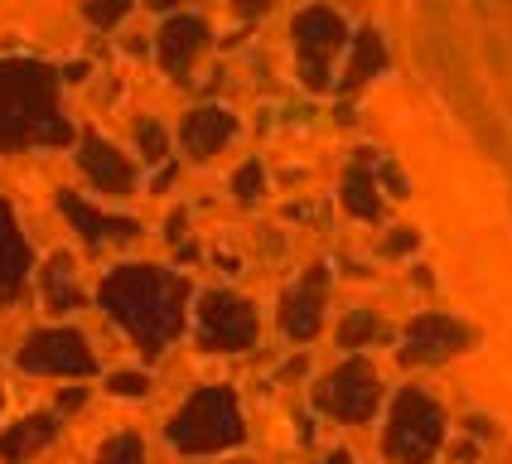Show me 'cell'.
Here are the masks:
<instances>
[{"instance_id": "277c9868", "label": "cell", "mask_w": 512, "mask_h": 464, "mask_svg": "<svg viewBox=\"0 0 512 464\" xmlns=\"http://www.w3.org/2000/svg\"><path fill=\"white\" fill-rule=\"evenodd\" d=\"M445 440V416L440 406L430 402L426 392L406 387L392 406V421H387V455L401 464H426Z\"/></svg>"}, {"instance_id": "6da1fadb", "label": "cell", "mask_w": 512, "mask_h": 464, "mask_svg": "<svg viewBox=\"0 0 512 464\" xmlns=\"http://www.w3.org/2000/svg\"><path fill=\"white\" fill-rule=\"evenodd\" d=\"M102 310L112 315L116 329L131 334V344L141 348L145 358H160L170 339H179L184 329V300H189V286L160 271V266H116L107 271V281L97 290Z\"/></svg>"}, {"instance_id": "ffe728a7", "label": "cell", "mask_w": 512, "mask_h": 464, "mask_svg": "<svg viewBox=\"0 0 512 464\" xmlns=\"http://www.w3.org/2000/svg\"><path fill=\"white\" fill-rule=\"evenodd\" d=\"M136 145H141L145 165H160V160H165V131H160V121L145 116L141 126H136Z\"/></svg>"}, {"instance_id": "4fadbf2b", "label": "cell", "mask_w": 512, "mask_h": 464, "mask_svg": "<svg viewBox=\"0 0 512 464\" xmlns=\"http://www.w3.org/2000/svg\"><path fill=\"white\" fill-rule=\"evenodd\" d=\"M54 440H58V421L49 416V411L20 416L15 426H5V431H0V460H5V464H25L29 455L49 450Z\"/></svg>"}, {"instance_id": "7a4b0ae2", "label": "cell", "mask_w": 512, "mask_h": 464, "mask_svg": "<svg viewBox=\"0 0 512 464\" xmlns=\"http://www.w3.org/2000/svg\"><path fill=\"white\" fill-rule=\"evenodd\" d=\"M63 73L39 58H0V155L10 150H58L73 141V121L58 107Z\"/></svg>"}, {"instance_id": "5b68a950", "label": "cell", "mask_w": 512, "mask_h": 464, "mask_svg": "<svg viewBox=\"0 0 512 464\" xmlns=\"http://www.w3.org/2000/svg\"><path fill=\"white\" fill-rule=\"evenodd\" d=\"M15 368L39 377H92L97 373V353L87 348V334L58 324V329H34L29 334L20 353H15Z\"/></svg>"}, {"instance_id": "52a82bcc", "label": "cell", "mask_w": 512, "mask_h": 464, "mask_svg": "<svg viewBox=\"0 0 512 464\" xmlns=\"http://www.w3.org/2000/svg\"><path fill=\"white\" fill-rule=\"evenodd\" d=\"M377 397H382L377 373H372L363 358L334 368V373L314 387V406L329 411V416H339V421H368L372 411H377Z\"/></svg>"}, {"instance_id": "2e32d148", "label": "cell", "mask_w": 512, "mask_h": 464, "mask_svg": "<svg viewBox=\"0 0 512 464\" xmlns=\"http://www.w3.org/2000/svg\"><path fill=\"white\" fill-rule=\"evenodd\" d=\"M203 49V25L199 20H170V25L160 29V63H165V73H184L189 68V58Z\"/></svg>"}, {"instance_id": "8992f818", "label": "cell", "mask_w": 512, "mask_h": 464, "mask_svg": "<svg viewBox=\"0 0 512 464\" xmlns=\"http://www.w3.org/2000/svg\"><path fill=\"white\" fill-rule=\"evenodd\" d=\"M199 344L208 353H237L256 344V310L242 295L208 290L199 300Z\"/></svg>"}, {"instance_id": "9c48e42d", "label": "cell", "mask_w": 512, "mask_h": 464, "mask_svg": "<svg viewBox=\"0 0 512 464\" xmlns=\"http://www.w3.org/2000/svg\"><path fill=\"white\" fill-rule=\"evenodd\" d=\"M78 170H83V179L97 194H131V189H136L131 155H121L112 141H102V136H92V131L78 141Z\"/></svg>"}, {"instance_id": "ac0fdd59", "label": "cell", "mask_w": 512, "mask_h": 464, "mask_svg": "<svg viewBox=\"0 0 512 464\" xmlns=\"http://www.w3.org/2000/svg\"><path fill=\"white\" fill-rule=\"evenodd\" d=\"M97 464H145V440L136 431L112 435V440L97 450Z\"/></svg>"}, {"instance_id": "7402d4cb", "label": "cell", "mask_w": 512, "mask_h": 464, "mask_svg": "<svg viewBox=\"0 0 512 464\" xmlns=\"http://www.w3.org/2000/svg\"><path fill=\"white\" fill-rule=\"evenodd\" d=\"M348 208H353L358 218H377V189H372L363 174L348 179Z\"/></svg>"}, {"instance_id": "f546056e", "label": "cell", "mask_w": 512, "mask_h": 464, "mask_svg": "<svg viewBox=\"0 0 512 464\" xmlns=\"http://www.w3.org/2000/svg\"><path fill=\"white\" fill-rule=\"evenodd\" d=\"M242 10L252 15V10H266V0H242Z\"/></svg>"}, {"instance_id": "d4e9b609", "label": "cell", "mask_w": 512, "mask_h": 464, "mask_svg": "<svg viewBox=\"0 0 512 464\" xmlns=\"http://www.w3.org/2000/svg\"><path fill=\"white\" fill-rule=\"evenodd\" d=\"M87 402V387H68V392H58V411H78Z\"/></svg>"}, {"instance_id": "4dcf8cb0", "label": "cell", "mask_w": 512, "mask_h": 464, "mask_svg": "<svg viewBox=\"0 0 512 464\" xmlns=\"http://www.w3.org/2000/svg\"><path fill=\"white\" fill-rule=\"evenodd\" d=\"M145 5H155V10H170L174 0H145Z\"/></svg>"}, {"instance_id": "7c38bea8", "label": "cell", "mask_w": 512, "mask_h": 464, "mask_svg": "<svg viewBox=\"0 0 512 464\" xmlns=\"http://www.w3.org/2000/svg\"><path fill=\"white\" fill-rule=\"evenodd\" d=\"M319 315H324V266H314L300 286L285 290L281 329L290 339H314V334H319Z\"/></svg>"}, {"instance_id": "484cf974", "label": "cell", "mask_w": 512, "mask_h": 464, "mask_svg": "<svg viewBox=\"0 0 512 464\" xmlns=\"http://www.w3.org/2000/svg\"><path fill=\"white\" fill-rule=\"evenodd\" d=\"M406 247H416V232H411V228H401L397 237L387 242V252H406Z\"/></svg>"}, {"instance_id": "d6986e66", "label": "cell", "mask_w": 512, "mask_h": 464, "mask_svg": "<svg viewBox=\"0 0 512 464\" xmlns=\"http://www.w3.org/2000/svg\"><path fill=\"white\" fill-rule=\"evenodd\" d=\"M131 5H136V0H83V15L92 29H112L131 15Z\"/></svg>"}, {"instance_id": "4316f807", "label": "cell", "mask_w": 512, "mask_h": 464, "mask_svg": "<svg viewBox=\"0 0 512 464\" xmlns=\"http://www.w3.org/2000/svg\"><path fill=\"white\" fill-rule=\"evenodd\" d=\"M63 83H87V63H68V68H63Z\"/></svg>"}, {"instance_id": "44dd1931", "label": "cell", "mask_w": 512, "mask_h": 464, "mask_svg": "<svg viewBox=\"0 0 512 464\" xmlns=\"http://www.w3.org/2000/svg\"><path fill=\"white\" fill-rule=\"evenodd\" d=\"M372 334H377V319H372V310H358V315H348V319H343V329H339L343 348H358V344H368Z\"/></svg>"}, {"instance_id": "9a60e30c", "label": "cell", "mask_w": 512, "mask_h": 464, "mask_svg": "<svg viewBox=\"0 0 512 464\" xmlns=\"http://www.w3.org/2000/svg\"><path fill=\"white\" fill-rule=\"evenodd\" d=\"M232 141V116L228 112H194L184 121V145H189V155L194 160H208V155H218V145Z\"/></svg>"}, {"instance_id": "ba28073f", "label": "cell", "mask_w": 512, "mask_h": 464, "mask_svg": "<svg viewBox=\"0 0 512 464\" xmlns=\"http://www.w3.org/2000/svg\"><path fill=\"white\" fill-rule=\"evenodd\" d=\"M54 208L68 218V223H73V232L83 237L92 252H102V247H126V242H136V237H141V223H136V218L102 213V208H92L87 199L68 194V189H58V194H54Z\"/></svg>"}, {"instance_id": "603a6c76", "label": "cell", "mask_w": 512, "mask_h": 464, "mask_svg": "<svg viewBox=\"0 0 512 464\" xmlns=\"http://www.w3.org/2000/svg\"><path fill=\"white\" fill-rule=\"evenodd\" d=\"M107 392H112V397H150V377L145 373H112L107 377Z\"/></svg>"}, {"instance_id": "5bb4252c", "label": "cell", "mask_w": 512, "mask_h": 464, "mask_svg": "<svg viewBox=\"0 0 512 464\" xmlns=\"http://www.w3.org/2000/svg\"><path fill=\"white\" fill-rule=\"evenodd\" d=\"M39 286H44V305L54 315H73L83 305V281H78V261L73 252H54L39 271Z\"/></svg>"}, {"instance_id": "8fae6325", "label": "cell", "mask_w": 512, "mask_h": 464, "mask_svg": "<svg viewBox=\"0 0 512 464\" xmlns=\"http://www.w3.org/2000/svg\"><path fill=\"white\" fill-rule=\"evenodd\" d=\"M29 266H34V252H29V237L15 223V208L0 199V305H15L25 295Z\"/></svg>"}, {"instance_id": "83f0119b", "label": "cell", "mask_w": 512, "mask_h": 464, "mask_svg": "<svg viewBox=\"0 0 512 464\" xmlns=\"http://www.w3.org/2000/svg\"><path fill=\"white\" fill-rule=\"evenodd\" d=\"M179 237H184V213H170V242L179 247Z\"/></svg>"}, {"instance_id": "e0dca14e", "label": "cell", "mask_w": 512, "mask_h": 464, "mask_svg": "<svg viewBox=\"0 0 512 464\" xmlns=\"http://www.w3.org/2000/svg\"><path fill=\"white\" fill-rule=\"evenodd\" d=\"M295 34H300V49L310 54V68H314L310 83L319 87L324 83V78H319V58L329 54V49H339V20L324 15V10H314V15H305V20L295 25Z\"/></svg>"}, {"instance_id": "30bf717a", "label": "cell", "mask_w": 512, "mask_h": 464, "mask_svg": "<svg viewBox=\"0 0 512 464\" xmlns=\"http://www.w3.org/2000/svg\"><path fill=\"white\" fill-rule=\"evenodd\" d=\"M469 344V329L459 319L445 315H421L406 329V344H401V363H435V358H450Z\"/></svg>"}, {"instance_id": "cb8c5ba5", "label": "cell", "mask_w": 512, "mask_h": 464, "mask_svg": "<svg viewBox=\"0 0 512 464\" xmlns=\"http://www.w3.org/2000/svg\"><path fill=\"white\" fill-rule=\"evenodd\" d=\"M232 189H237V199L252 203L256 194H261V170H256V165H247V170L237 174V184H232Z\"/></svg>"}, {"instance_id": "f1b7e54d", "label": "cell", "mask_w": 512, "mask_h": 464, "mask_svg": "<svg viewBox=\"0 0 512 464\" xmlns=\"http://www.w3.org/2000/svg\"><path fill=\"white\" fill-rule=\"evenodd\" d=\"M324 464H353V455H348V450H334V455H329Z\"/></svg>"}, {"instance_id": "3957f363", "label": "cell", "mask_w": 512, "mask_h": 464, "mask_svg": "<svg viewBox=\"0 0 512 464\" xmlns=\"http://www.w3.org/2000/svg\"><path fill=\"white\" fill-rule=\"evenodd\" d=\"M174 450L184 455H213V450H228L237 445L247 426H242V411H237V397L228 387H199L189 402L179 406L165 426Z\"/></svg>"}]
</instances>
